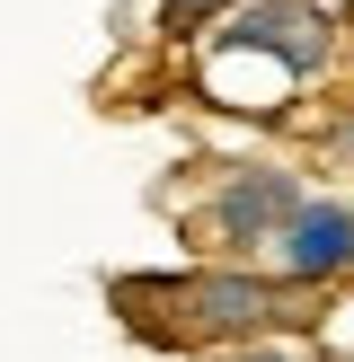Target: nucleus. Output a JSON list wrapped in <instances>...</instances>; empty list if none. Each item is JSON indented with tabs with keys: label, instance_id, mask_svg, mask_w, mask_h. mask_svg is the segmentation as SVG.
<instances>
[{
	"label": "nucleus",
	"instance_id": "obj_1",
	"mask_svg": "<svg viewBox=\"0 0 354 362\" xmlns=\"http://www.w3.org/2000/svg\"><path fill=\"white\" fill-rule=\"evenodd\" d=\"M142 292H159L177 310V345H195V336H266L283 318V283H257V274H186V283H142Z\"/></svg>",
	"mask_w": 354,
	"mask_h": 362
},
{
	"label": "nucleus",
	"instance_id": "obj_2",
	"mask_svg": "<svg viewBox=\"0 0 354 362\" xmlns=\"http://www.w3.org/2000/svg\"><path fill=\"white\" fill-rule=\"evenodd\" d=\"M292 212H301V186L283 168H257V177H230L195 230H204V247H248V239H275Z\"/></svg>",
	"mask_w": 354,
	"mask_h": 362
},
{
	"label": "nucleus",
	"instance_id": "obj_3",
	"mask_svg": "<svg viewBox=\"0 0 354 362\" xmlns=\"http://www.w3.org/2000/svg\"><path fill=\"white\" fill-rule=\"evenodd\" d=\"M275 257H283V274H292V283H336V274L354 265V212L301 194V212L275 230Z\"/></svg>",
	"mask_w": 354,
	"mask_h": 362
},
{
	"label": "nucleus",
	"instance_id": "obj_4",
	"mask_svg": "<svg viewBox=\"0 0 354 362\" xmlns=\"http://www.w3.org/2000/svg\"><path fill=\"white\" fill-rule=\"evenodd\" d=\"M222 35H230V45H257V53H283L292 71H319V62H328V27H319L310 0H239Z\"/></svg>",
	"mask_w": 354,
	"mask_h": 362
},
{
	"label": "nucleus",
	"instance_id": "obj_5",
	"mask_svg": "<svg viewBox=\"0 0 354 362\" xmlns=\"http://www.w3.org/2000/svg\"><path fill=\"white\" fill-rule=\"evenodd\" d=\"M222 362H328V354H319V345H301V336H275V327H266V336H239Z\"/></svg>",
	"mask_w": 354,
	"mask_h": 362
},
{
	"label": "nucleus",
	"instance_id": "obj_6",
	"mask_svg": "<svg viewBox=\"0 0 354 362\" xmlns=\"http://www.w3.org/2000/svg\"><path fill=\"white\" fill-rule=\"evenodd\" d=\"M230 9H239V0H159V27H169V35H195L204 18H230Z\"/></svg>",
	"mask_w": 354,
	"mask_h": 362
},
{
	"label": "nucleus",
	"instance_id": "obj_7",
	"mask_svg": "<svg viewBox=\"0 0 354 362\" xmlns=\"http://www.w3.org/2000/svg\"><path fill=\"white\" fill-rule=\"evenodd\" d=\"M328 151H336V159H354V124H336V133H328Z\"/></svg>",
	"mask_w": 354,
	"mask_h": 362
}]
</instances>
